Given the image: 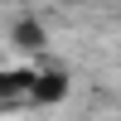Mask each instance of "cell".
Masks as SVG:
<instances>
[{
  "label": "cell",
  "mask_w": 121,
  "mask_h": 121,
  "mask_svg": "<svg viewBox=\"0 0 121 121\" xmlns=\"http://www.w3.org/2000/svg\"><path fill=\"white\" fill-rule=\"evenodd\" d=\"M68 92V82H63V73H44V78H34V107H48V102H58V97Z\"/></svg>",
  "instance_id": "cell-1"
},
{
  "label": "cell",
  "mask_w": 121,
  "mask_h": 121,
  "mask_svg": "<svg viewBox=\"0 0 121 121\" xmlns=\"http://www.w3.org/2000/svg\"><path fill=\"white\" fill-rule=\"evenodd\" d=\"M19 44H39V29L34 24H19Z\"/></svg>",
  "instance_id": "cell-2"
}]
</instances>
